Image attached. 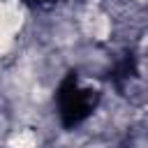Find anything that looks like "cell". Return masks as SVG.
<instances>
[{
	"label": "cell",
	"instance_id": "1",
	"mask_svg": "<svg viewBox=\"0 0 148 148\" xmlns=\"http://www.w3.org/2000/svg\"><path fill=\"white\" fill-rule=\"evenodd\" d=\"M58 104H60V118L65 127H76L81 120H86L95 106V95L86 88L76 86V76L69 74L58 92Z\"/></svg>",
	"mask_w": 148,
	"mask_h": 148
}]
</instances>
